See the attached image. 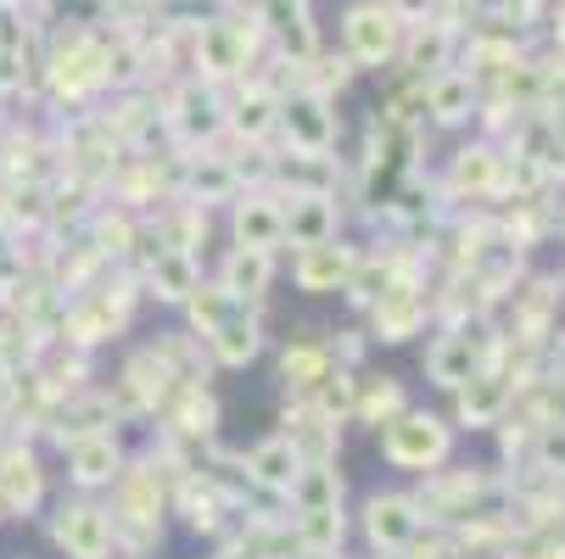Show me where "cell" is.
Instances as JSON below:
<instances>
[{"mask_svg": "<svg viewBox=\"0 0 565 559\" xmlns=\"http://www.w3.org/2000/svg\"><path fill=\"white\" fill-rule=\"evenodd\" d=\"M118 470V448L102 437V442H85V448H73V475L85 487H96V482H107V475Z\"/></svg>", "mask_w": 565, "mask_h": 559, "instance_id": "obj_5", "label": "cell"}, {"mask_svg": "<svg viewBox=\"0 0 565 559\" xmlns=\"http://www.w3.org/2000/svg\"><path fill=\"white\" fill-rule=\"evenodd\" d=\"M253 470H258V482H269V487H297V475H302L291 442H264L253 453Z\"/></svg>", "mask_w": 565, "mask_h": 559, "instance_id": "obj_4", "label": "cell"}, {"mask_svg": "<svg viewBox=\"0 0 565 559\" xmlns=\"http://www.w3.org/2000/svg\"><path fill=\"white\" fill-rule=\"evenodd\" d=\"M280 229H286V218L275 213V207H241V218H235V235H241V247H253V252H269L275 241H280Z\"/></svg>", "mask_w": 565, "mask_h": 559, "instance_id": "obj_2", "label": "cell"}, {"mask_svg": "<svg viewBox=\"0 0 565 559\" xmlns=\"http://www.w3.org/2000/svg\"><path fill=\"white\" fill-rule=\"evenodd\" d=\"M62 542H67L78 559H102V548H107V520H102L96 509H73V515L62 520Z\"/></svg>", "mask_w": 565, "mask_h": 559, "instance_id": "obj_1", "label": "cell"}, {"mask_svg": "<svg viewBox=\"0 0 565 559\" xmlns=\"http://www.w3.org/2000/svg\"><path fill=\"white\" fill-rule=\"evenodd\" d=\"M264 286H269V258L253 252V247H241V252L230 258V269H224V291H230V297H258Z\"/></svg>", "mask_w": 565, "mask_h": 559, "instance_id": "obj_3", "label": "cell"}, {"mask_svg": "<svg viewBox=\"0 0 565 559\" xmlns=\"http://www.w3.org/2000/svg\"><path fill=\"white\" fill-rule=\"evenodd\" d=\"M291 123H302V140H308V146H326V118H319V107H313V101L291 107Z\"/></svg>", "mask_w": 565, "mask_h": 559, "instance_id": "obj_8", "label": "cell"}, {"mask_svg": "<svg viewBox=\"0 0 565 559\" xmlns=\"http://www.w3.org/2000/svg\"><path fill=\"white\" fill-rule=\"evenodd\" d=\"M397 515H403V504H375L370 509V531L386 537V542H397L403 531H409V520H397Z\"/></svg>", "mask_w": 565, "mask_h": 559, "instance_id": "obj_7", "label": "cell"}, {"mask_svg": "<svg viewBox=\"0 0 565 559\" xmlns=\"http://www.w3.org/2000/svg\"><path fill=\"white\" fill-rule=\"evenodd\" d=\"M258 353V331L253 325H241V319H235V325H218V358L224 364H247Z\"/></svg>", "mask_w": 565, "mask_h": 559, "instance_id": "obj_6", "label": "cell"}]
</instances>
